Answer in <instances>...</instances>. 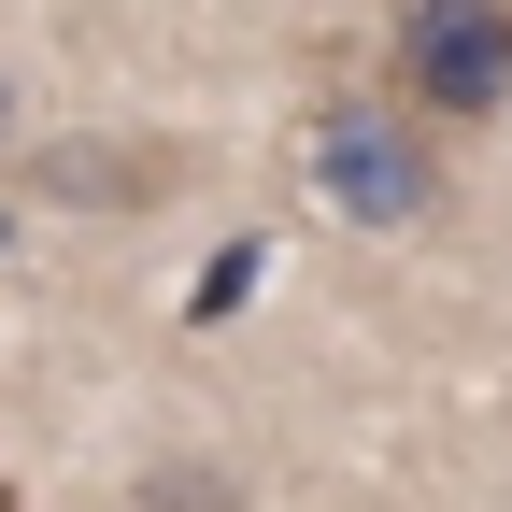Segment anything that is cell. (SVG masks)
Listing matches in <instances>:
<instances>
[{
  "instance_id": "1",
  "label": "cell",
  "mask_w": 512,
  "mask_h": 512,
  "mask_svg": "<svg viewBox=\"0 0 512 512\" xmlns=\"http://www.w3.org/2000/svg\"><path fill=\"white\" fill-rule=\"evenodd\" d=\"M313 200H328L342 228H427L441 214V128L399 114V100H328L313 114Z\"/></svg>"
},
{
  "instance_id": "2",
  "label": "cell",
  "mask_w": 512,
  "mask_h": 512,
  "mask_svg": "<svg viewBox=\"0 0 512 512\" xmlns=\"http://www.w3.org/2000/svg\"><path fill=\"white\" fill-rule=\"evenodd\" d=\"M384 100L427 114V128H484L512 100V0H399Z\"/></svg>"
},
{
  "instance_id": "3",
  "label": "cell",
  "mask_w": 512,
  "mask_h": 512,
  "mask_svg": "<svg viewBox=\"0 0 512 512\" xmlns=\"http://www.w3.org/2000/svg\"><path fill=\"white\" fill-rule=\"evenodd\" d=\"M171 185H185L171 128H57L15 157V200H43V214H157Z\"/></svg>"
},
{
  "instance_id": "4",
  "label": "cell",
  "mask_w": 512,
  "mask_h": 512,
  "mask_svg": "<svg viewBox=\"0 0 512 512\" xmlns=\"http://www.w3.org/2000/svg\"><path fill=\"white\" fill-rule=\"evenodd\" d=\"M143 512H242V470H214V456H157V470H143Z\"/></svg>"
},
{
  "instance_id": "5",
  "label": "cell",
  "mask_w": 512,
  "mask_h": 512,
  "mask_svg": "<svg viewBox=\"0 0 512 512\" xmlns=\"http://www.w3.org/2000/svg\"><path fill=\"white\" fill-rule=\"evenodd\" d=\"M256 299V242H228L214 271H200V299H185V328H228V313Z\"/></svg>"
},
{
  "instance_id": "6",
  "label": "cell",
  "mask_w": 512,
  "mask_h": 512,
  "mask_svg": "<svg viewBox=\"0 0 512 512\" xmlns=\"http://www.w3.org/2000/svg\"><path fill=\"white\" fill-rule=\"evenodd\" d=\"M0 143H15V72H0Z\"/></svg>"
},
{
  "instance_id": "7",
  "label": "cell",
  "mask_w": 512,
  "mask_h": 512,
  "mask_svg": "<svg viewBox=\"0 0 512 512\" xmlns=\"http://www.w3.org/2000/svg\"><path fill=\"white\" fill-rule=\"evenodd\" d=\"M0 242H15V200H0Z\"/></svg>"
},
{
  "instance_id": "8",
  "label": "cell",
  "mask_w": 512,
  "mask_h": 512,
  "mask_svg": "<svg viewBox=\"0 0 512 512\" xmlns=\"http://www.w3.org/2000/svg\"><path fill=\"white\" fill-rule=\"evenodd\" d=\"M0 512H29V498H15V484H0Z\"/></svg>"
}]
</instances>
